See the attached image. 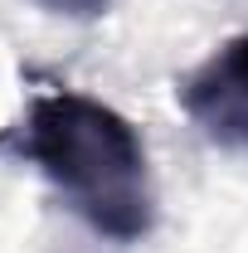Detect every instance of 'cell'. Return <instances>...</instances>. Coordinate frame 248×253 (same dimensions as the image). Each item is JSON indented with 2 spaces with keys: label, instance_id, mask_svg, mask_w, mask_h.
Instances as JSON below:
<instances>
[{
  "label": "cell",
  "instance_id": "7a4b0ae2",
  "mask_svg": "<svg viewBox=\"0 0 248 253\" xmlns=\"http://www.w3.org/2000/svg\"><path fill=\"white\" fill-rule=\"evenodd\" d=\"M175 102L214 146L248 151V34H234L200 68H190Z\"/></svg>",
  "mask_w": 248,
  "mask_h": 253
},
{
  "label": "cell",
  "instance_id": "3957f363",
  "mask_svg": "<svg viewBox=\"0 0 248 253\" xmlns=\"http://www.w3.org/2000/svg\"><path fill=\"white\" fill-rule=\"evenodd\" d=\"M44 10H54V15H63V20H97L112 0H39Z\"/></svg>",
  "mask_w": 248,
  "mask_h": 253
},
{
  "label": "cell",
  "instance_id": "6da1fadb",
  "mask_svg": "<svg viewBox=\"0 0 248 253\" xmlns=\"http://www.w3.org/2000/svg\"><path fill=\"white\" fill-rule=\"evenodd\" d=\"M15 156L44 170L59 200L112 244H136L156 224L151 166L136 126L117 107L83 93H39L15 126Z\"/></svg>",
  "mask_w": 248,
  "mask_h": 253
}]
</instances>
